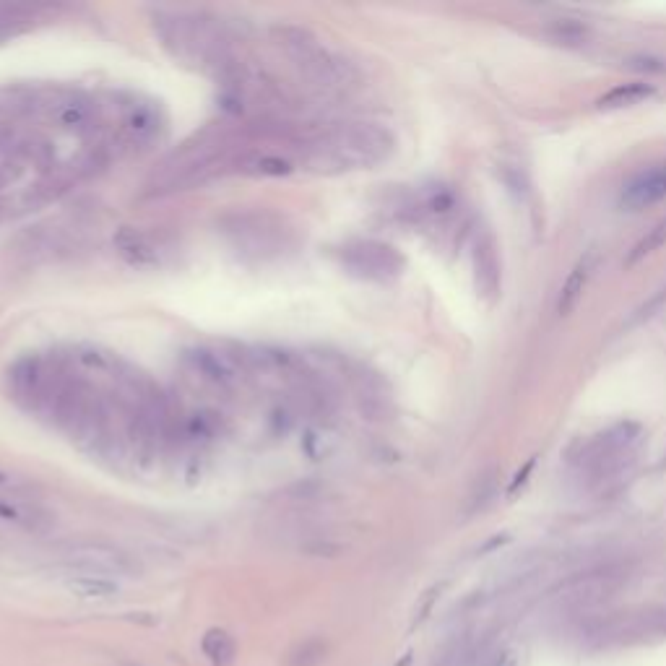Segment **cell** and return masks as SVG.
Returning <instances> with one entry per match:
<instances>
[{
  "label": "cell",
  "mask_w": 666,
  "mask_h": 666,
  "mask_svg": "<svg viewBox=\"0 0 666 666\" xmlns=\"http://www.w3.org/2000/svg\"><path fill=\"white\" fill-rule=\"evenodd\" d=\"M0 523H8L27 534H42L53 526V516L42 505L32 503L29 497L0 492Z\"/></svg>",
  "instance_id": "obj_10"
},
{
  "label": "cell",
  "mask_w": 666,
  "mask_h": 666,
  "mask_svg": "<svg viewBox=\"0 0 666 666\" xmlns=\"http://www.w3.org/2000/svg\"><path fill=\"white\" fill-rule=\"evenodd\" d=\"M666 198V167H653V170L643 172L627 185L622 193V201L630 209H646Z\"/></svg>",
  "instance_id": "obj_11"
},
{
  "label": "cell",
  "mask_w": 666,
  "mask_h": 666,
  "mask_svg": "<svg viewBox=\"0 0 666 666\" xmlns=\"http://www.w3.org/2000/svg\"><path fill=\"white\" fill-rule=\"evenodd\" d=\"M622 586V573L617 568H599L588 570V573L575 575L570 578L560 591L562 607L568 609H588L599 607L607 599L617 594V588Z\"/></svg>",
  "instance_id": "obj_8"
},
{
  "label": "cell",
  "mask_w": 666,
  "mask_h": 666,
  "mask_svg": "<svg viewBox=\"0 0 666 666\" xmlns=\"http://www.w3.org/2000/svg\"><path fill=\"white\" fill-rule=\"evenodd\" d=\"M68 586L81 599H110V596L118 594V583L110 581V578H97V575H79Z\"/></svg>",
  "instance_id": "obj_16"
},
{
  "label": "cell",
  "mask_w": 666,
  "mask_h": 666,
  "mask_svg": "<svg viewBox=\"0 0 666 666\" xmlns=\"http://www.w3.org/2000/svg\"><path fill=\"white\" fill-rule=\"evenodd\" d=\"M391 131L375 123L333 125L302 144V164L315 172L370 170L393 154Z\"/></svg>",
  "instance_id": "obj_1"
},
{
  "label": "cell",
  "mask_w": 666,
  "mask_h": 666,
  "mask_svg": "<svg viewBox=\"0 0 666 666\" xmlns=\"http://www.w3.org/2000/svg\"><path fill=\"white\" fill-rule=\"evenodd\" d=\"M640 425L635 422H617V425L601 430L591 440H586L581 453L573 458L575 474L588 487H604L612 484L635 464L638 453Z\"/></svg>",
  "instance_id": "obj_3"
},
{
  "label": "cell",
  "mask_w": 666,
  "mask_h": 666,
  "mask_svg": "<svg viewBox=\"0 0 666 666\" xmlns=\"http://www.w3.org/2000/svg\"><path fill=\"white\" fill-rule=\"evenodd\" d=\"M50 8L47 6H21V3H0V42L16 34L27 32L40 21Z\"/></svg>",
  "instance_id": "obj_12"
},
{
  "label": "cell",
  "mask_w": 666,
  "mask_h": 666,
  "mask_svg": "<svg viewBox=\"0 0 666 666\" xmlns=\"http://www.w3.org/2000/svg\"><path fill=\"white\" fill-rule=\"evenodd\" d=\"M154 27L164 47L183 63L216 73L237 71L232 40L216 19L201 14H157Z\"/></svg>",
  "instance_id": "obj_2"
},
{
  "label": "cell",
  "mask_w": 666,
  "mask_h": 666,
  "mask_svg": "<svg viewBox=\"0 0 666 666\" xmlns=\"http://www.w3.org/2000/svg\"><path fill=\"white\" fill-rule=\"evenodd\" d=\"M63 562L81 575L115 578V575H136L138 560L118 544L107 542H73L63 549Z\"/></svg>",
  "instance_id": "obj_7"
},
{
  "label": "cell",
  "mask_w": 666,
  "mask_h": 666,
  "mask_svg": "<svg viewBox=\"0 0 666 666\" xmlns=\"http://www.w3.org/2000/svg\"><path fill=\"white\" fill-rule=\"evenodd\" d=\"M341 263L357 279L380 281V284L399 279L406 268L404 255L380 240L349 242L347 248L341 250Z\"/></svg>",
  "instance_id": "obj_6"
},
{
  "label": "cell",
  "mask_w": 666,
  "mask_h": 666,
  "mask_svg": "<svg viewBox=\"0 0 666 666\" xmlns=\"http://www.w3.org/2000/svg\"><path fill=\"white\" fill-rule=\"evenodd\" d=\"M474 281L477 292L487 302H495L503 289V261H500V248L492 235H482L474 245Z\"/></svg>",
  "instance_id": "obj_9"
},
{
  "label": "cell",
  "mask_w": 666,
  "mask_h": 666,
  "mask_svg": "<svg viewBox=\"0 0 666 666\" xmlns=\"http://www.w3.org/2000/svg\"><path fill=\"white\" fill-rule=\"evenodd\" d=\"M125 666H138V664H125Z\"/></svg>",
  "instance_id": "obj_19"
},
{
  "label": "cell",
  "mask_w": 666,
  "mask_h": 666,
  "mask_svg": "<svg viewBox=\"0 0 666 666\" xmlns=\"http://www.w3.org/2000/svg\"><path fill=\"white\" fill-rule=\"evenodd\" d=\"M661 245H666V219H661L656 227L648 229L646 237H640L638 245H635V248L630 250V255H627V266H635L638 261H643V258L653 255L661 248Z\"/></svg>",
  "instance_id": "obj_18"
},
{
  "label": "cell",
  "mask_w": 666,
  "mask_h": 666,
  "mask_svg": "<svg viewBox=\"0 0 666 666\" xmlns=\"http://www.w3.org/2000/svg\"><path fill=\"white\" fill-rule=\"evenodd\" d=\"M326 656H328L326 640L310 638V640H305V643H300V646L289 653L287 664L289 666H323Z\"/></svg>",
  "instance_id": "obj_17"
},
{
  "label": "cell",
  "mask_w": 666,
  "mask_h": 666,
  "mask_svg": "<svg viewBox=\"0 0 666 666\" xmlns=\"http://www.w3.org/2000/svg\"><path fill=\"white\" fill-rule=\"evenodd\" d=\"M201 651L214 666H229L235 661L237 653L235 638L229 633H224V630H216L214 627V630H209V633L203 635Z\"/></svg>",
  "instance_id": "obj_14"
},
{
  "label": "cell",
  "mask_w": 666,
  "mask_h": 666,
  "mask_svg": "<svg viewBox=\"0 0 666 666\" xmlns=\"http://www.w3.org/2000/svg\"><path fill=\"white\" fill-rule=\"evenodd\" d=\"M586 281H588V266H586V263H578V266L573 268V274L568 276V281H565L562 292H560V302H557V310H560V315L573 313L575 305L581 302L583 289H586Z\"/></svg>",
  "instance_id": "obj_15"
},
{
  "label": "cell",
  "mask_w": 666,
  "mask_h": 666,
  "mask_svg": "<svg viewBox=\"0 0 666 666\" xmlns=\"http://www.w3.org/2000/svg\"><path fill=\"white\" fill-rule=\"evenodd\" d=\"M651 94V86L643 84V81H633V84L614 86L612 92L604 94L596 105H599V110H622V107L640 105V102L651 97Z\"/></svg>",
  "instance_id": "obj_13"
},
{
  "label": "cell",
  "mask_w": 666,
  "mask_h": 666,
  "mask_svg": "<svg viewBox=\"0 0 666 666\" xmlns=\"http://www.w3.org/2000/svg\"><path fill=\"white\" fill-rule=\"evenodd\" d=\"M588 638L596 648L633 646V643H643V640L666 638V609L648 607L614 614V617H607L604 622L591 627Z\"/></svg>",
  "instance_id": "obj_5"
},
{
  "label": "cell",
  "mask_w": 666,
  "mask_h": 666,
  "mask_svg": "<svg viewBox=\"0 0 666 666\" xmlns=\"http://www.w3.org/2000/svg\"><path fill=\"white\" fill-rule=\"evenodd\" d=\"M276 40L294 66L300 68L310 84L320 89H347L357 81V68L339 53H333L331 47L310 34L307 29L284 27L276 29Z\"/></svg>",
  "instance_id": "obj_4"
}]
</instances>
